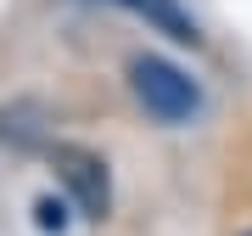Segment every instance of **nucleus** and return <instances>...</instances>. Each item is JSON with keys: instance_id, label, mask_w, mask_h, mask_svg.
I'll return each mask as SVG.
<instances>
[{"instance_id": "obj_1", "label": "nucleus", "mask_w": 252, "mask_h": 236, "mask_svg": "<svg viewBox=\"0 0 252 236\" xmlns=\"http://www.w3.org/2000/svg\"><path fill=\"white\" fill-rule=\"evenodd\" d=\"M129 84H135L140 107L152 118H162V124H185V118L202 113V90L190 84V73H180L162 56H135L129 62Z\"/></svg>"}, {"instance_id": "obj_2", "label": "nucleus", "mask_w": 252, "mask_h": 236, "mask_svg": "<svg viewBox=\"0 0 252 236\" xmlns=\"http://www.w3.org/2000/svg\"><path fill=\"white\" fill-rule=\"evenodd\" d=\"M51 163H56V174H62V186L79 197V208L90 214V219H101L112 208V186H107V163H101L95 152H84V146H56L51 152Z\"/></svg>"}, {"instance_id": "obj_3", "label": "nucleus", "mask_w": 252, "mask_h": 236, "mask_svg": "<svg viewBox=\"0 0 252 236\" xmlns=\"http://www.w3.org/2000/svg\"><path fill=\"white\" fill-rule=\"evenodd\" d=\"M124 6H129V11H140L146 23H157L162 34L180 39V45H196V39H202V34H196V23H190L185 11L174 6V0H124Z\"/></svg>"}, {"instance_id": "obj_4", "label": "nucleus", "mask_w": 252, "mask_h": 236, "mask_svg": "<svg viewBox=\"0 0 252 236\" xmlns=\"http://www.w3.org/2000/svg\"><path fill=\"white\" fill-rule=\"evenodd\" d=\"M34 214H39V231H62V225H67V208H62L56 197H39Z\"/></svg>"}, {"instance_id": "obj_5", "label": "nucleus", "mask_w": 252, "mask_h": 236, "mask_svg": "<svg viewBox=\"0 0 252 236\" xmlns=\"http://www.w3.org/2000/svg\"><path fill=\"white\" fill-rule=\"evenodd\" d=\"M247 236H252V231H247Z\"/></svg>"}]
</instances>
